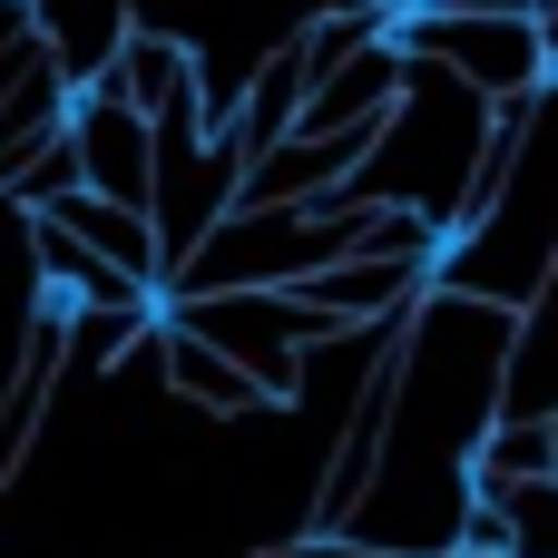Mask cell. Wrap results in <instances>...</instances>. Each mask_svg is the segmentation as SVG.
<instances>
[{
    "label": "cell",
    "mask_w": 558,
    "mask_h": 558,
    "mask_svg": "<svg viewBox=\"0 0 558 558\" xmlns=\"http://www.w3.org/2000/svg\"><path fill=\"white\" fill-rule=\"evenodd\" d=\"M441 294H471V304H500V314H539L558 294V78H539L520 98V137H510V167L500 186L441 235V265H432Z\"/></svg>",
    "instance_id": "cell-1"
},
{
    "label": "cell",
    "mask_w": 558,
    "mask_h": 558,
    "mask_svg": "<svg viewBox=\"0 0 558 558\" xmlns=\"http://www.w3.org/2000/svg\"><path fill=\"white\" fill-rule=\"evenodd\" d=\"M392 49H402L412 69H432V78L471 88L481 108H510V98H530V88L549 78V49H539V29H530L520 10H451V0H412V10H392Z\"/></svg>",
    "instance_id": "cell-2"
},
{
    "label": "cell",
    "mask_w": 558,
    "mask_h": 558,
    "mask_svg": "<svg viewBox=\"0 0 558 558\" xmlns=\"http://www.w3.org/2000/svg\"><path fill=\"white\" fill-rule=\"evenodd\" d=\"M177 333H196L206 353H226L265 402H294V373H304V353L314 343H333L294 294H177V304H157Z\"/></svg>",
    "instance_id": "cell-3"
},
{
    "label": "cell",
    "mask_w": 558,
    "mask_h": 558,
    "mask_svg": "<svg viewBox=\"0 0 558 558\" xmlns=\"http://www.w3.org/2000/svg\"><path fill=\"white\" fill-rule=\"evenodd\" d=\"M59 147H69V177L108 206H137L147 216V167H157V137L137 108L98 98V88H69V118H59Z\"/></svg>",
    "instance_id": "cell-4"
},
{
    "label": "cell",
    "mask_w": 558,
    "mask_h": 558,
    "mask_svg": "<svg viewBox=\"0 0 558 558\" xmlns=\"http://www.w3.org/2000/svg\"><path fill=\"white\" fill-rule=\"evenodd\" d=\"M402 78H412V59L392 49V29L373 39V49H353L343 69H324V78H304V108H294V128L284 137H343V128H383L392 118V98H402Z\"/></svg>",
    "instance_id": "cell-5"
},
{
    "label": "cell",
    "mask_w": 558,
    "mask_h": 558,
    "mask_svg": "<svg viewBox=\"0 0 558 558\" xmlns=\"http://www.w3.org/2000/svg\"><path fill=\"white\" fill-rule=\"evenodd\" d=\"M88 88L118 98V108H137V118H167V108H196V98H206V88H196V59H186L177 29H118V49L98 59Z\"/></svg>",
    "instance_id": "cell-6"
},
{
    "label": "cell",
    "mask_w": 558,
    "mask_h": 558,
    "mask_svg": "<svg viewBox=\"0 0 558 558\" xmlns=\"http://www.w3.org/2000/svg\"><path fill=\"white\" fill-rule=\"evenodd\" d=\"M39 216H49L69 245H88L108 275H128L137 294H157V235H147V216H137V206H108V196H88V186H59Z\"/></svg>",
    "instance_id": "cell-7"
},
{
    "label": "cell",
    "mask_w": 558,
    "mask_h": 558,
    "mask_svg": "<svg viewBox=\"0 0 558 558\" xmlns=\"http://www.w3.org/2000/svg\"><path fill=\"white\" fill-rule=\"evenodd\" d=\"M147 343H157V373H167V392L177 402H196V412H216V422H235V412H265V392L226 363V353H206L196 333H177L167 314L147 324Z\"/></svg>",
    "instance_id": "cell-8"
},
{
    "label": "cell",
    "mask_w": 558,
    "mask_h": 558,
    "mask_svg": "<svg viewBox=\"0 0 558 558\" xmlns=\"http://www.w3.org/2000/svg\"><path fill=\"white\" fill-rule=\"evenodd\" d=\"M520 481H549V422L539 412H500L471 451V500H500Z\"/></svg>",
    "instance_id": "cell-9"
},
{
    "label": "cell",
    "mask_w": 558,
    "mask_h": 558,
    "mask_svg": "<svg viewBox=\"0 0 558 558\" xmlns=\"http://www.w3.org/2000/svg\"><path fill=\"white\" fill-rule=\"evenodd\" d=\"M481 510L500 520V558H558V481H520Z\"/></svg>",
    "instance_id": "cell-10"
},
{
    "label": "cell",
    "mask_w": 558,
    "mask_h": 558,
    "mask_svg": "<svg viewBox=\"0 0 558 558\" xmlns=\"http://www.w3.org/2000/svg\"><path fill=\"white\" fill-rule=\"evenodd\" d=\"M265 558H373V549H343V539H294V549H265Z\"/></svg>",
    "instance_id": "cell-11"
},
{
    "label": "cell",
    "mask_w": 558,
    "mask_h": 558,
    "mask_svg": "<svg viewBox=\"0 0 558 558\" xmlns=\"http://www.w3.org/2000/svg\"><path fill=\"white\" fill-rule=\"evenodd\" d=\"M539 422H549V481H558V402H549V412H539Z\"/></svg>",
    "instance_id": "cell-12"
},
{
    "label": "cell",
    "mask_w": 558,
    "mask_h": 558,
    "mask_svg": "<svg viewBox=\"0 0 558 558\" xmlns=\"http://www.w3.org/2000/svg\"><path fill=\"white\" fill-rule=\"evenodd\" d=\"M451 558H471V549H451Z\"/></svg>",
    "instance_id": "cell-13"
}]
</instances>
